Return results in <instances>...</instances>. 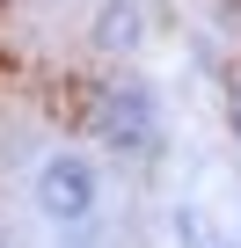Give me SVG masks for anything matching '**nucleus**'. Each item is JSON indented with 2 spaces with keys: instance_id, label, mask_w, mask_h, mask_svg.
Returning a JSON list of instances; mask_svg holds the SVG:
<instances>
[{
  "instance_id": "7ed1b4c3",
  "label": "nucleus",
  "mask_w": 241,
  "mask_h": 248,
  "mask_svg": "<svg viewBox=\"0 0 241 248\" xmlns=\"http://www.w3.org/2000/svg\"><path fill=\"white\" fill-rule=\"evenodd\" d=\"M146 37H154V8H146V0H95L88 51H102V59H139Z\"/></svg>"
},
{
  "instance_id": "20e7f679",
  "label": "nucleus",
  "mask_w": 241,
  "mask_h": 248,
  "mask_svg": "<svg viewBox=\"0 0 241 248\" xmlns=\"http://www.w3.org/2000/svg\"><path fill=\"white\" fill-rule=\"evenodd\" d=\"M226 132L241 139V66H234V80H226Z\"/></svg>"
},
{
  "instance_id": "39448f33",
  "label": "nucleus",
  "mask_w": 241,
  "mask_h": 248,
  "mask_svg": "<svg viewBox=\"0 0 241 248\" xmlns=\"http://www.w3.org/2000/svg\"><path fill=\"white\" fill-rule=\"evenodd\" d=\"M197 248H241V241H197Z\"/></svg>"
},
{
  "instance_id": "423d86ee",
  "label": "nucleus",
  "mask_w": 241,
  "mask_h": 248,
  "mask_svg": "<svg viewBox=\"0 0 241 248\" xmlns=\"http://www.w3.org/2000/svg\"><path fill=\"white\" fill-rule=\"evenodd\" d=\"M0 248H8V233H0Z\"/></svg>"
},
{
  "instance_id": "f257e3e1",
  "label": "nucleus",
  "mask_w": 241,
  "mask_h": 248,
  "mask_svg": "<svg viewBox=\"0 0 241 248\" xmlns=\"http://www.w3.org/2000/svg\"><path fill=\"white\" fill-rule=\"evenodd\" d=\"M88 139L125 161V168H154L168 154V109H161V88L146 73H110L95 95H88Z\"/></svg>"
},
{
  "instance_id": "f03ea898",
  "label": "nucleus",
  "mask_w": 241,
  "mask_h": 248,
  "mask_svg": "<svg viewBox=\"0 0 241 248\" xmlns=\"http://www.w3.org/2000/svg\"><path fill=\"white\" fill-rule=\"evenodd\" d=\"M30 204L44 226H95L102 212V161L88 146H51L30 168Z\"/></svg>"
}]
</instances>
